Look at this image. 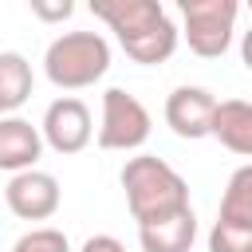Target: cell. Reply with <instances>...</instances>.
Here are the masks:
<instances>
[{
  "instance_id": "1",
  "label": "cell",
  "mask_w": 252,
  "mask_h": 252,
  "mask_svg": "<svg viewBox=\"0 0 252 252\" xmlns=\"http://www.w3.org/2000/svg\"><path fill=\"white\" fill-rule=\"evenodd\" d=\"M91 12L114 32L118 47L142 67H158L177 51L181 28L158 0H91Z\"/></svg>"
},
{
  "instance_id": "2",
  "label": "cell",
  "mask_w": 252,
  "mask_h": 252,
  "mask_svg": "<svg viewBox=\"0 0 252 252\" xmlns=\"http://www.w3.org/2000/svg\"><path fill=\"white\" fill-rule=\"evenodd\" d=\"M118 181H122L126 209H130V217L138 220V228L189 209V185H185V177H181L165 158L138 154V158H130V161L122 165Z\"/></svg>"
},
{
  "instance_id": "3",
  "label": "cell",
  "mask_w": 252,
  "mask_h": 252,
  "mask_svg": "<svg viewBox=\"0 0 252 252\" xmlns=\"http://www.w3.org/2000/svg\"><path fill=\"white\" fill-rule=\"evenodd\" d=\"M110 71V43L102 32H63L43 51V75L59 91L94 87Z\"/></svg>"
},
{
  "instance_id": "4",
  "label": "cell",
  "mask_w": 252,
  "mask_h": 252,
  "mask_svg": "<svg viewBox=\"0 0 252 252\" xmlns=\"http://www.w3.org/2000/svg\"><path fill=\"white\" fill-rule=\"evenodd\" d=\"M236 16V0H181V35L189 51L201 59H220L232 47Z\"/></svg>"
},
{
  "instance_id": "5",
  "label": "cell",
  "mask_w": 252,
  "mask_h": 252,
  "mask_svg": "<svg viewBox=\"0 0 252 252\" xmlns=\"http://www.w3.org/2000/svg\"><path fill=\"white\" fill-rule=\"evenodd\" d=\"M150 130H154V118L138 94H130L122 87L102 91V118H98V134H94V142L102 150H118V154L142 150L150 142Z\"/></svg>"
},
{
  "instance_id": "6",
  "label": "cell",
  "mask_w": 252,
  "mask_h": 252,
  "mask_svg": "<svg viewBox=\"0 0 252 252\" xmlns=\"http://www.w3.org/2000/svg\"><path fill=\"white\" fill-rule=\"evenodd\" d=\"M39 134H43V146H51L55 154L71 158V154H83L94 138V122H91V106L75 94H63L55 98L47 110H43V122H39Z\"/></svg>"
},
{
  "instance_id": "7",
  "label": "cell",
  "mask_w": 252,
  "mask_h": 252,
  "mask_svg": "<svg viewBox=\"0 0 252 252\" xmlns=\"http://www.w3.org/2000/svg\"><path fill=\"white\" fill-rule=\"evenodd\" d=\"M4 201H8L12 217H20V220H51L63 205V189L47 169H28L8 181Z\"/></svg>"
},
{
  "instance_id": "8",
  "label": "cell",
  "mask_w": 252,
  "mask_h": 252,
  "mask_svg": "<svg viewBox=\"0 0 252 252\" xmlns=\"http://www.w3.org/2000/svg\"><path fill=\"white\" fill-rule=\"evenodd\" d=\"M217 102L220 98H213V91H205V87H173L169 98H165V126L177 138H189V142L209 138Z\"/></svg>"
},
{
  "instance_id": "9",
  "label": "cell",
  "mask_w": 252,
  "mask_h": 252,
  "mask_svg": "<svg viewBox=\"0 0 252 252\" xmlns=\"http://www.w3.org/2000/svg\"><path fill=\"white\" fill-rule=\"evenodd\" d=\"M39 158H43V134H39V126H32L20 114H4L0 118V169H8L16 177V173L35 169Z\"/></svg>"
},
{
  "instance_id": "10",
  "label": "cell",
  "mask_w": 252,
  "mask_h": 252,
  "mask_svg": "<svg viewBox=\"0 0 252 252\" xmlns=\"http://www.w3.org/2000/svg\"><path fill=\"white\" fill-rule=\"evenodd\" d=\"M224 150L240 154V158H252V102L244 98H220L217 102V114H213V134Z\"/></svg>"
},
{
  "instance_id": "11",
  "label": "cell",
  "mask_w": 252,
  "mask_h": 252,
  "mask_svg": "<svg viewBox=\"0 0 252 252\" xmlns=\"http://www.w3.org/2000/svg\"><path fill=\"white\" fill-rule=\"evenodd\" d=\"M193 240H197V217H193V209L173 213L165 220H154V224L138 228L142 252H189Z\"/></svg>"
},
{
  "instance_id": "12",
  "label": "cell",
  "mask_w": 252,
  "mask_h": 252,
  "mask_svg": "<svg viewBox=\"0 0 252 252\" xmlns=\"http://www.w3.org/2000/svg\"><path fill=\"white\" fill-rule=\"evenodd\" d=\"M32 87H35L32 63L20 51H0V118L16 114L32 98Z\"/></svg>"
},
{
  "instance_id": "13",
  "label": "cell",
  "mask_w": 252,
  "mask_h": 252,
  "mask_svg": "<svg viewBox=\"0 0 252 252\" xmlns=\"http://www.w3.org/2000/svg\"><path fill=\"white\" fill-rule=\"evenodd\" d=\"M217 217L220 220H236V224H252V161H244L240 169H232Z\"/></svg>"
},
{
  "instance_id": "14",
  "label": "cell",
  "mask_w": 252,
  "mask_h": 252,
  "mask_svg": "<svg viewBox=\"0 0 252 252\" xmlns=\"http://www.w3.org/2000/svg\"><path fill=\"white\" fill-rule=\"evenodd\" d=\"M209 252H252V224L236 220H213L209 228Z\"/></svg>"
},
{
  "instance_id": "15",
  "label": "cell",
  "mask_w": 252,
  "mask_h": 252,
  "mask_svg": "<svg viewBox=\"0 0 252 252\" xmlns=\"http://www.w3.org/2000/svg\"><path fill=\"white\" fill-rule=\"evenodd\" d=\"M12 252H71V244H67V236H63L59 228L39 224V228L24 232V236L12 244Z\"/></svg>"
},
{
  "instance_id": "16",
  "label": "cell",
  "mask_w": 252,
  "mask_h": 252,
  "mask_svg": "<svg viewBox=\"0 0 252 252\" xmlns=\"http://www.w3.org/2000/svg\"><path fill=\"white\" fill-rule=\"evenodd\" d=\"M71 12H75L71 0H59V4H39V0H32V16H39V20H67Z\"/></svg>"
},
{
  "instance_id": "17",
  "label": "cell",
  "mask_w": 252,
  "mask_h": 252,
  "mask_svg": "<svg viewBox=\"0 0 252 252\" xmlns=\"http://www.w3.org/2000/svg\"><path fill=\"white\" fill-rule=\"evenodd\" d=\"M79 252H126L122 248V240L118 236H110V232H94V236H87L83 240V248Z\"/></svg>"
},
{
  "instance_id": "18",
  "label": "cell",
  "mask_w": 252,
  "mask_h": 252,
  "mask_svg": "<svg viewBox=\"0 0 252 252\" xmlns=\"http://www.w3.org/2000/svg\"><path fill=\"white\" fill-rule=\"evenodd\" d=\"M240 63H244V67L252 71V28H248V32L240 35Z\"/></svg>"
},
{
  "instance_id": "19",
  "label": "cell",
  "mask_w": 252,
  "mask_h": 252,
  "mask_svg": "<svg viewBox=\"0 0 252 252\" xmlns=\"http://www.w3.org/2000/svg\"><path fill=\"white\" fill-rule=\"evenodd\" d=\"M248 12H252V0H248Z\"/></svg>"
}]
</instances>
